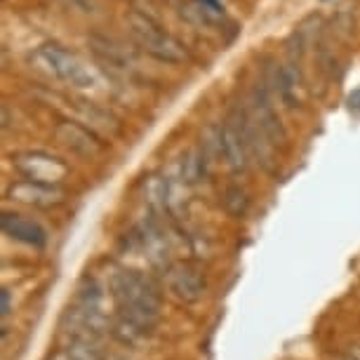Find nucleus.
<instances>
[{
  "label": "nucleus",
  "instance_id": "obj_4",
  "mask_svg": "<svg viewBox=\"0 0 360 360\" xmlns=\"http://www.w3.org/2000/svg\"><path fill=\"white\" fill-rule=\"evenodd\" d=\"M12 167L24 179L43 181V184H62L71 172L69 162L47 151H19L12 155Z\"/></svg>",
  "mask_w": 360,
  "mask_h": 360
},
{
  "label": "nucleus",
  "instance_id": "obj_17",
  "mask_svg": "<svg viewBox=\"0 0 360 360\" xmlns=\"http://www.w3.org/2000/svg\"><path fill=\"white\" fill-rule=\"evenodd\" d=\"M346 104H349V111H351V113H360V87H358L356 92H351V94H349Z\"/></svg>",
  "mask_w": 360,
  "mask_h": 360
},
{
  "label": "nucleus",
  "instance_id": "obj_14",
  "mask_svg": "<svg viewBox=\"0 0 360 360\" xmlns=\"http://www.w3.org/2000/svg\"><path fill=\"white\" fill-rule=\"evenodd\" d=\"M80 104V111L85 113L87 123H92V130L99 132V130H115L118 127V123H115V118L111 113L101 111L99 106H94L92 101H78Z\"/></svg>",
  "mask_w": 360,
  "mask_h": 360
},
{
  "label": "nucleus",
  "instance_id": "obj_10",
  "mask_svg": "<svg viewBox=\"0 0 360 360\" xmlns=\"http://www.w3.org/2000/svg\"><path fill=\"white\" fill-rule=\"evenodd\" d=\"M0 229H3V233L8 238L17 243H24V245L38 250L47 245V231L43 229V224L33 221L24 214L3 212V217H0Z\"/></svg>",
  "mask_w": 360,
  "mask_h": 360
},
{
  "label": "nucleus",
  "instance_id": "obj_9",
  "mask_svg": "<svg viewBox=\"0 0 360 360\" xmlns=\"http://www.w3.org/2000/svg\"><path fill=\"white\" fill-rule=\"evenodd\" d=\"M221 158L229 165L231 172L236 174L245 172L250 165V151L245 137H243L240 127H238V123L231 115L221 123Z\"/></svg>",
  "mask_w": 360,
  "mask_h": 360
},
{
  "label": "nucleus",
  "instance_id": "obj_11",
  "mask_svg": "<svg viewBox=\"0 0 360 360\" xmlns=\"http://www.w3.org/2000/svg\"><path fill=\"white\" fill-rule=\"evenodd\" d=\"M87 45H90V50L94 52V57L99 59V62L108 64L111 69L115 71H127L130 69V54L123 45L118 43V40L108 38V36H101V33H92V36H87Z\"/></svg>",
  "mask_w": 360,
  "mask_h": 360
},
{
  "label": "nucleus",
  "instance_id": "obj_2",
  "mask_svg": "<svg viewBox=\"0 0 360 360\" xmlns=\"http://www.w3.org/2000/svg\"><path fill=\"white\" fill-rule=\"evenodd\" d=\"M125 24H127L130 36L134 38V43H137L148 57H153L155 62L176 66V64H184L188 59L186 47L181 45L172 33L162 29L153 17H148L139 10H130L125 15Z\"/></svg>",
  "mask_w": 360,
  "mask_h": 360
},
{
  "label": "nucleus",
  "instance_id": "obj_16",
  "mask_svg": "<svg viewBox=\"0 0 360 360\" xmlns=\"http://www.w3.org/2000/svg\"><path fill=\"white\" fill-rule=\"evenodd\" d=\"M66 10L71 12H78V15H94L99 8L97 0H59Z\"/></svg>",
  "mask_w": 360,
  "mask_h": 360
},
{
  "label": "nucleus",
  "instance_id": "obj_1",
  "mask_svg": "<svg viewBox=\"0 0 360 360\" xmlns=\"http://www.w3.org/2000/svg\"><path fill=\"white\" fill-rule=\"evenodd\" d=\"M111 297L123 321L148 335L160 318V292L151 278L132 269H118L111 278Z\"/></svg>",
  "mask_w": 360,
  "mask_h": 360
},
{
  "label": "nucleus",
  "instance_id": "obj_7",
  "mask_svg": "<svg viewBox=\"0 0 360 360\" xmlns=\"http://www.w3.org/2000/svg\"><path fill=\"white\" fill-rule=\"evenodd\" d=\"M167 290L176 302L181 304H195L202 299L207 290L205 276L191 264H176L167 271Z\"/></svg>",
  "mask_w": 360,
  "mask_h": 360
},
{
  "label": "nucleus",
  "instance_id": "obj_8",
  "mask_svg": "<svg viewBox=\"0 0 360 360\" xmlns=\"http://www.w3.org/2000/svg\"><path fill=\"white\" fill-rule=\"evenodd\" d=\"M250 115L255 118V123L262 127L264 134L274 141V144H285L288 141V130H285L283 120L278 118L274 104H271V94L264 90V85H259L250 97V106H248Z\"/></svg>",
  "mask_w": 360,
  "mask_h": 360
},
{
  "label": "nucleus",
  "instance_id": "obj_20",
  "mask_svg": "<svg viewBox=\"0 0 360 360\" xmlns=\"http://www.w3.org/2000/svg\"><path fill=\"white\" fill-rule=\"evenodd\" d=\"M353 360H360V349H356V351H353V356H351Z\"/></svg>",
  "mask_w": 360,
  "mask_h": 360
},
{
  "label": "nucleus",
  "instance_id": "obj_13",
  "mask_svg": "<svg viewBox=\"0 0 360 360\" xmlns=\"http://www.w3.org/2000/svg\"><path fill=\"white\" fill-rule=\"evenodd\" d=\"M221 205L231 217L240 219V217H245L250 210V195L243 186H226L221 193Z\"/></svg>",
  "mask_w": 360,
  "mask_h": 360
},
{
  "label": "nucleus",
  "instance_id": "obj_3",
  "mask_svg": "<svg viewBox=\"0 0 360 360\" xmlns=\"http://www.w3.org/2000/svg\"><path fill=\"white\" fill-rule=\"evenodd\" d=\"M33 62L38 64L40 71H45L47 76L62 80V83L85 90V87L97 85V73L87 66L78 54H73L66 47L57 43H45L33 52Z\"/></svg>",
  "mask_w": 360,
  "mask_h": 360
},
{
  "label": "nucleus",
  "instance_id": "obj_12",
  "mask_svg": "<svg viewBox=\"0 0 360 360\" xmlns=\"http://www.w3.org/2000/svg\"><path fill=\"white\" fill-rule=\"evenodd\" d=\"M191 15L205 26H221L226 22V10L219 0H191Z\"/></svg>",
  "mask_w": 360,
  "mask_h": 360
},
{
  "label": "nucleus",
  "instance_id": "obj_18",
  "mask_svg": "<svg viewBox=\"0 0 360 360\" xmlns=\"http://www.w3.org/2000/svg\"><path fill=\"white\" fill-rule=\"evenodd\" d=\"M3 316H8L10 314V292L8 290H3V311H0Z\"/></svg>",
  "mask_w": 360,
  "mask_h": 360
},
{
  "label": "nucleus",
  "instance_id": "obj_19",
  "mask_svg": "<svg viewBox=\"0 0 360 360\" xmlns=\"http://www.w3.org/2000/svg\"><path fill=\"white\" fill-rule=\"evenodd\" d=\"M52 360H76V358H73L71 353H66V351H59Z\"/></svg>",
  "mask_w": 360,
  "mask_h": 360
},
{
  "label": "nucleus",
  "instance_id": "obj_5",
  "mask_svg": "<svg viewBox=\"0 0 360 360\" xmlns=\"http://www.w3.org/2000/svg\"><path fill=\"white\" fill-rule=\"evenodd\" d=\"M54 137L71 153L83 155V158H92V155L104 151V141L99 134L90 125H83L78 120H59L54 125Z\"/></svg>",
  "mask_w": 360,
  "mask_h": 360
},
{
  "label": "nucleus",
  "instance_id": "obj_15",
  "mask_svg": "<svg viewBox=\"0 0 360 360\" xmlns=\"http://www.w3.org/2000/svg\"><path fill=\"white\" fill-rule=\"evenodd\" d=\"M66 353H71L76 360H106L104 353L97 349V344L92 339H78L73 337L69 344H66Z\"/></svg>",
  "mask_w": 360,
  "mask_h": 360
},
{
  "label": "nucleus",
  "instance_id": "obj_6",
  "mask_svg": "<svg viewBox=\"0 0 360 360\" xmlns=\"http://www.w3.org/2000/svg\"><path fill=\"white\" fill-rule=\"evenodd\" d=\"M8 198L24 202V205L40 207V210H50L62 205L66 200V191L59 184H43V181H33V179H19L8 188Z\"/></svg>",
  "mask_w": 360,
  "mask_h": 360
}]
</instances>
